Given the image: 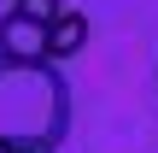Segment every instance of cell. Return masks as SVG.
Segmentation results:
<instances>
[{"label": "cell", "mask_w": 158, "mask_h": 153, "mask_svg": "<svg viewBox=\"0 0 158 153\" xmlns=\"http://www.w3.org/2000/svg\"><path fill=\"white\" fill-rule=\"evenodd\" d=\"M70 136V83L53 59H0V142L59 153Z\"/></svg>", "instance_id": "6da1fadb"}, {"label": "cell", "mask_w": 158, "mask_h": 153, "mask_svg": "<svg viewBox=\"0 0 158 153\" xmlns=\"http://www.w3.org/2000/svg\"><path fill=\"white\" fill-rule=\"evenodd\" d=\"M12 153H41V147H18V142H12Z\"/></svg>", "instance_id": "5b68a950"}, {"label": "cell", "mask_w": 158, "mask_h": 153, "mask_svg": "<svg viewBox=\"0 0 158 153\" xmlns=\"http://www.w3.org/2000/svg\"><path fill=\"white\" fill-rule=\"evenodd\" d=\"M82 47H88V12L59 6V18L47 24V59H53V65H70Z\"/></svg>", "instance_id": "3957f363"}, {"label": "cell", "mask_w": 158, "mask_h": 153, "mask_svg": "<svg viewBox=\"0 0 158 153\" xmlns=\"http://www.w3.org/2000/svg\"><path fill=\"white\" fill-rule=\"evenodd\" d=\"M6 6H18V12H29V18H41V24H53L64 0H6Z\"/></svg>", "instance_id": "277c9868"}, {"label": "cell", "mask_w": 158, "mask_h": 153, "mask_svg": "<svg viewBox=\"0 0 158 153\" xmlns=\"http://www.w3.org/2000/svg\"><path fill=\"white\" fill-rule=\"evenodd\" d=\"M0 59H47V24L6 6L0 12Z\"/></svg>", "instance_id": "7a4b0ae2"}]
</instances>
